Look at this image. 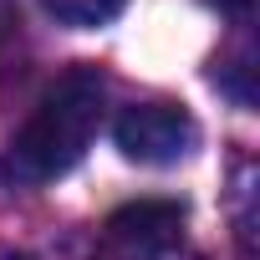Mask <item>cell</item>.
<instances>
[{"mask_svg": "<svg viewBox=\"0 0 260 260\" xmlns=\"http://www.w3.org/2000/svg\"><path fill=\"white\" fill-rule=\"evenodd\" d=\"M107 112V82L97 67H72L36 107L31 117L16 127V138L0 158V174L16 189H41L61 174H72L82 164V153L92 148L97 127Z\"/></svg>", "mask_w": 260, "mask_h": 260, "instance_id": "1", "label": "cell"}, {"mask_svg": "<svg viewBox=\"0 0 260 260\" xmlns=\"http://www.w3.org/2000/svg\"><path fill=\"white\" fill-rule=\"evenodd\" d=\"M112 138H117L122 158L164 169V164H179V158H189L199 148V122L179 102H133L117 117Z\"/></svg>", "mask_w": 260, "mask_h": 260, "instance_id": "2", "label": "cell"}, {"mask_svg": "<svg viewBox=\"0 0 260 260\" xmlns=\"http://www.w3.org/2000/svg\"><path fill=\"white\" fill-rule=\"evenodd\" d=\"M184 204L174 199H138L107 219V250L122 260H158L179 245Z\"/></svg>", "mask_w": 260, "mask_h": 260, "instance_id": "3", "label": "cell"}, {"mask_svg": "<svg viewBox=\"0 0 260 260\" xmlns=\"http://www.w3.org/2000/svg\"><path fill=\"white\" fill-rule=\"evenodd\" d=\"M41 6L61 21V26H77V31H92V26H107L122 16L127 0H41Z\"/></svg>", "mask_w": 260, "mask_h": 260, "instance_id": "4", "label": "cell"}, {"mask_svg": "<svg viewBox=\"0 0 260 260\" xmlns=\"http://www.w3.org/2000/svg\"><path fill=\"white\" fill-rule=\"evenodd\" d=\"M209 6H219V11H230V16H245L250 0H209Z\"/></svg>", "mask_w": 260, "mask_h": 260, "instance_id": "5", "label": "cell"}]
</instances>
